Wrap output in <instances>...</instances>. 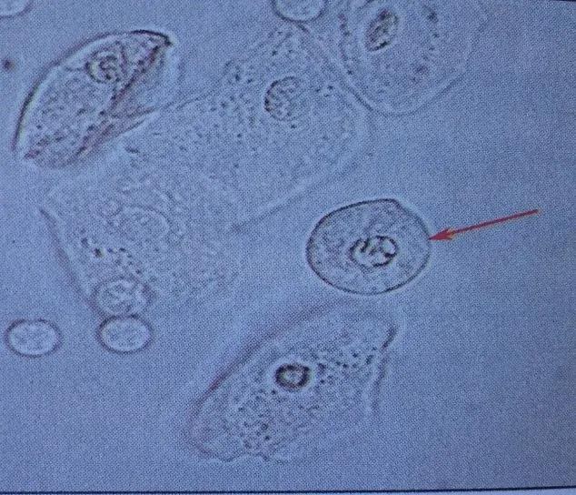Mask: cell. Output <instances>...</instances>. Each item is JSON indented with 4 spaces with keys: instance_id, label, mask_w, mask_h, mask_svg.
<instances>
[{
    "instance_id": "3",
    "label": "cell",
    "mask_w": 576,
    "mask_h": 495,
    "mask_svg": "<svg viewBox=\"0 0 576 495\" xmlns=\"http://www.w3.org/2000/svg\"><path fill=\"white\" fill-rule=\"evenodd\" d=\"M97 337L109 351L132 354L149 345L153 332L145 321L134 315L118 316L104 321L98 328Z\"/></svg>"
},
{
    "instance_id": "4",
    "label": "cell",
    "mask_w": 576,
    "mask_h": 495,
    "mask_svg": "<svg viewBox=\"0 0 576 495\" xmlns=\"http://www.w3.org/2000/svg\"><path fill=\"white\" fill-rule=\"evenodd\" d=\"M146 298L140 284L126 279L108 282L95 295L97 307L112 317L136 314L145 307Z\"/></svg>"
},
{
    "instance_id": "1",
    "label": "cell",
    "mask_w": 576,
    "mask_h": 495,
    "mask_svg": "<svg viewBox=\"0 0 576 495\" xmlns=\"http://www.w3.org/2000/svg\"><path fill=\"white\" fill-rule=\"evenodd\" d=\"M432 254L429 229L392 198L351 204L323 217L305 246L313 272L339 290L362 296L391 292L414 280Z\"/></svg>"
},
{
    "instance_id": "2",
    "label": "cell",
    "mask_w": 576,
    "mask_h": 495,
    "mask_svg": "<svg viewBox=\"0 0 576 495\" xmlns=\"http://www.w3.org/2000/svg\"><path fill=\"white\" fill-rule=\"evenodd\" d=\"M58 328L44 319H23L12 324L5 333V343L15 354L40 358L54 352L61 344Z\"/></svg>"
}]
</instances>
